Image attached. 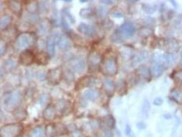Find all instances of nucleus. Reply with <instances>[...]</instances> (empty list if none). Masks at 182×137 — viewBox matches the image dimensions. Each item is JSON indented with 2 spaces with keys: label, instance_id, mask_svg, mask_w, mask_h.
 <instances>
[{
  "label": "nucleus",
  "instance_id": "obj_1",
  "mask_svg": "<svg viewBox=\"0 0 182 137\" xmlns=\"http://www.w3.org/2000/svg\"><path fill=\"white\" fill-rule=\"evenodd\" d=\"M100 70L105 75L113 76L116 75L118 71V64L116 56L112 54L105 56L103 58Z\"/></svg>",
  "mask_w": 182,
  "mask_h": 137
},
{
  "label": "nucleus",
  "instance_id": "obj_2",
  "mask_svg": "<svg viewBox=\"0 0 182 137\" xmlns=\"http://www.w3.org/2000/svg\"><path fill=\"white\" fill-rule=\"evenodd\" d=\"M37 42V36L34 32H24L21 33L16 38V47L19 49H27L34 46Z\"/></svg>",
  "mask_w": 182,
  "mask_h": 137
},
{
  "label": "nucleus",
  "instance_id": "obj_3",
  "mask_svg": "<svg viewBox=\"0 0 182 137\" xmlns=\"http://www.w3.org/2000/svg\"><path fill=\"white\" fill-rule=\"evenodd\" d=\"M22 101V93L20 91H13L9 92L4 97V105L6 109H13L14 110L16 108L18 107Z\"/></svg>",
  "mask_w": 182,
  "mask_h": 137
},
{
  "label": "nucleus",
  "instance_id": "obj_4",
  "mask_svg": "<svg viewBox=\"0 0 182 137\" xmlns=\"http://www.w3.org/2000/svg\"><path fill=\"white\" fill-rule=\"evenodd\" d=\"M23 126L19 123L4 125L0 129L1 137H18L23 130Z\"/></svg>",
  "mask_w": 182,
  "mask_h": 137
},
{
  "label": "nucleus",
  "instance_id": "obj_5",
  "mask_svg": "<svg viewBox=\"0 0 182 137\" xmlns=\"http://www.w3.org/2000/svg\"><path fill=\"white\" fill-rule=\"evenodd\" d=\"M103 58L100 53L93 51L87 56V66L89 72H95L100 68L101 64L102 63Z\"/></svg>",
  "mask_w": 182,
  "mask_h": 137
},
{
  "label": "nucleus",
  "instance_id": "obj_6",
  "mask_svg": "<svg viewBox=\"0 0 182 137\" xmlns=\"http://www.w3.org/2000/svg\"><path fill=\"white\" fill-rule=\"evenodd\" d=\"M98 83V80L96 77L92 76V75H86V76L82 77L77 82L76 85H75V90L79 91V90L87 88V87L96 86Z\"/></svg>",
  "mask_w": 182,
  "mask_h": 137
},
{
  "label": "nucleus",
  "instance_id": "obj_7",
  "mask_svg": "<svg viewBox=\"0 0 182 137\" xmlns=\"http://www.w3.org/2000/svg\"><path fill=\"white\" fill-rule=\"evenodd\" d=\"M63 77V72L62 68L61 67H56L49 71L47 73L46 80L51 84L56 85L60 83Z\"/></svg>",
  "mask_w": 182,
  "mask_h": 137
},
{
  "label": "nucleus",
  "instance_id": "obj_8",
  "mask_svg": "<svg viewBox=\"0 0 182 137\" xmlns=\"http://www.w3.org/2000/svg\"><path fill=\"white\" fill-rule=\"evenodd\" d=\"M69 66L72 71L77 74H82L86 68V62L81 57L74 58L70 60Z\"/></svg>",
  "mask_w": 182,
  "mask_h": 137
},
{
  "label": "nucleus",
  "instance_id": "obj_9",
  "mask_svg": "<svg viewBox=\"0 0 182 137\" xmlns=\"http://www.w3.org/2000/svg\"><path fill=\"white\" fill-rule=\"evenodd\" d=\"M136 32V29L134 25L131 23H125L119 27L118 32L121 37H124V39H128L134 36Z\"/></svg>",
  "mask_w": 182,
  "mask_h": 137
},
{
  "label": "nucleus",
  "instance_id": "obj_10",
  "mask_svg": "<svg viewBox=\"0 0 182 137\" xmlns=\"http://www.w3.org/2000/svg\"><path fill=\"white\" fill-rule=\"evenodd\" d=\"M19 63L24 66H29L35 61V54L29 49L23 51L19 55Z\"/></svg>",
  "mask_w": 182,
  "mask_h": 137
},
{
  "label": "nucleus",
  "instance_id": "obj_11",
  "mask_svg": "<svg viewBox=\"0 0 182 137\" xmlns=\"http://www.w3.org/2000/svg\"><path fill=\"white\" fill-rule=\"evenodd\" d=\"M59 39L56 35H51L48 37L46 42V48L47 53L50 57H53L55 53V43Z\"/></svg>",
  "mask_w": 182,
  "mask_h": 137
},
{
  "label": "nucleus",
  "instance_id": "obj_12",
  "mask_svg": "<svg viewBox=\"0 0 182 137\" xmlns=\"http://www.w3.org/2000/svg\"><path fill=\"white\" fill-rule=\"evenodd\" d=\"M42 117L46 121H52L55 119L56 117V109L55 106H54L52 103H49L46 107L44 108L42 113Z\"/></svg>",
  "mask_w": 182,
  "mask_h": 137
},
{
  "label": "nucleus",
  "instance_id": "obj_13",
  "mask_svg": "<svg viewBox=\"0 0 182 137\" xmlns=\"http://www.w3.org/2000/svg\"><path fill=\"white\" fill-rule=\"evenodd\" d=\"M58 48L62 51L69 50L72 47V42L71 38L68 36H61L57 41Z\"/></svg>",
  "mask_w": 182,
  "mask_h": 137
},
{
  "label": "nucleus",
  "instance_id": "obj_14",
  "mask_svg": "<svg viewBox=\"0 0 182 137\" xmlns=\"http://www.w3.org/2000/svg\"><path fill=\"white\" fill-rule=\"evenodd\" d=\"M77 30L81 34L85 35L87 36H92L96 34V30L94 25L86 24V23H81L77 27Z\"/></svg>",
  "mask_w": 182,
  "mask_h": 137
},
{
  "label": "nucleus",
  "instance_id": "obj_15",
  "mask_svg": "<svg viewBox=\"0 0 182 137\" xmlns=\"http://www.w3.org/2000/svg\"><path fill=\"white\" fill-rule=\"evenodd\" d=\"M51 28V23L47 19H43L38 23V32L41 36H44L50 31Z\"/></svg>",
  "mask_w": 182,
  "mask_h": 137
},
{
  "label": "nucleus",
  "instance_id": "obj_16",
  "mask_svg": "<svg viewBox=\"0 0 182 137\" xmlns=\"http://www.w3.org/2000/svg\"><path fill=\"white\" fill-rule=\"evenodd\" d=\"M103 89L105 90L106 95L112 96L115 91V84L112 80L108 78H105L102 81Z\"/></svg>",
  "mask_w": 182,
  "mask_h": 137
},
{
  "label": "nucleus",
  "instance_id": "obj_17",
  "mask_svg": "<svg viewBox=\"0 0 182 137\" xmlns=\"http://www.w3.org/2000/svg\"><path fill=\"white\" fill-rule=\"evenodd\" d=\"M13 115L16 121H23L27 119L28 115L27 110L25 108L18 106L13 110Z\"/></svg>",
  "mask_w": 182,
  "mask_h": 137
},
{
  "label": "nucleus",
  "instance_id": "obj_18",
  "mask_svg": "<svg viewBox=\"0 0 182 137\" xmlns=\"http://www.w3.org/2000/svg\"><path fill=\"white\" fill-rule=\"evenodd\" d=\"M50 56L47 52L44 51H39L36 54H35V61L34 62L38 65H46L48 64Z\"/></svg>",
  "mask_w": 182,
  "mask_h": 137
},
{
  "label": "nucleus",
  "instance_id": "obj_19",
  "mask_svg": "<svg viewBox=\"0 0 182 137\" xmlns=\"http://www.w3.org/2000/svg\"><path fill=\"white\" fill-rule=\"evenodd\" d=\"M104 125V126L106 127L107 130L114 129L115 127V119L111 115H106V117H103V119L101 120V126Z\"/></svg>",
  "mask_w": 182,
  "mask_h": 137
},
{
  "label": "nucleus",
  "instance_id": "obj_20",
  "mask_svg": "<svg viewBox=\"0 0 182 137\" xmlns=\"http://www.w3.org/2000/svg\"><path fill=\"white\" fill-rule=\"evenodd\" d=\"M8 6L10 10L16 15H19L22 13V3L19 1H8Z\"/></svg>",
  "mask_w": 182,
  "mask_h": 137
},
{
  "label": "nucleus",
  "instance_id": "obj_21",
  "mask_svg": "<svg viewBox=\"0 0 182 137\" xmlns=\"http://www.w3.org/2000/svg\"><path fill=\"white\" fill-rule=\"evenodd\" d=\"M12 21H13V16L8 14L2 15L0 19V29L1 31H4L8 29V28L10 26Z\"/></svg>",
  "mask_w": 182,
  "mask_h": 137
},
{
  "label": "nucleus",
  "instance_id": "obj_22",
  "mask_svg": "<svg viewBox=\"0 0 182 137\" xmlns=\"http://www.w3.org/2000/svg\"><path fill=\"white\" fill-rule=\"evenodd\" d=\"M148 56V54L145 51H141L138 54H136L135 56H134L132 59V66H135L138 63L143 62L146 60Z\"/></svg>",
  "mask_w": 182,
  "mask_h": 137
},
{
  "label": "nucleus",
  "instance_id": "obj_23",
  "mask_svg": "<svg viewBox=\"0 0 182 137\" xmlns=\"http://www.w3.org/2000/svg\"><path fill=\"white\" fill-rule=\"evenodd\" d=\"M165 70V67L162 64H154L151 68V73L155 77H160Z\"/></svg>",
  "mask_w": 182,
  "mask_h": 137
},
{
  "label": "nucleus",
  "instance_id": "obj_24",
  "mask_svg": "<svg viewBox=\"0 0 182 137\" xmlns=\"http://www.w3.org/2000/svg\"><path fill=\"white\" fill-rule=\"evenodd\" d=\"M137 73H138L139 75H141L144 79L147 80H150L151 79V74H152V73H151L150 68L146 65H142L139 66L138 69H137Z\"/></svg>",
  "mask_w": 182,
  "mask_h": 137
},
{
  "label": "nucleus",
  "instance_id": "obj_25",
  "mask_svg": "<svg viewBox=\"0 0 182 137\" xmlns=\"http://www.w3.org/2000/svg\"><path fill=\"white\" fill-rule=\"evenodd\" d=\"M29 137H46V130L41 126H36L29 132Z\"/></svg>",
  "mask_w": 182,
  "mask_h": 137
},
{
  "label": "nucleus",
  "instance_id": "obj_26",
  "mask_svg": "<svg viewBox=\"0 0 182 137\" xmlns=\"http://www.w3.org/2000/svg\"><path fill=\"white\" fill-rule=\"evenodd\" d=\"M83 95L87 100L95 101L100 96V92L96 89H88L84 92Z\"/></svg>",
  "mask_w": 182,
  "mask_h": 137
},
{
  "label": "nucleus",
  "instance_id": "obj_27",
  "mask_svg": "<svg viewBox=\"0 0 182 137\" xmlns=\"http://www.w3.org/2000/svg\"><path fill=\"white\" fill-rule=\"evenodd\" d=\"M167 46L170 51H174V52L177 51L179 49V45L178 42H177V40L174 39L168 40L167 41Z\"/></svg>",
  "mask_w": 182,
  "mask_h": 137
},
{
  "label": "nucleus",
  "instance_id": "obj_28",
  "mask_svg": "<svg viewBox=\"0 0 182 137\" xmlns=\"http://www.w3.org/2000/svg\"><path fill=\"white\" fill-rule=\"evenodd\" d=\"M164 60L168 65H172L175 63L177 60V56L175 54L172 52L167 53L164 55Z\"/></svg>",
  "mask_w": 182,
  "mask_h": 137
},
{
  "label": "nucleus",
  "instance_id": "obj_29",
  "mask_svg": "<svg viewBox=\"0 0 182 137\" xmlns=\"http://www.w3.org/2000/svg\"><path fill=\"white\" fill-rule=\"evenodd\" d=\"M142 10H143L145 13L149 14V15H152L157 10L156 6L153 4H143L141 6Z\"/></svg>",
  "mask_w": 182,
  "mask_h": 137
},
{
  "label": "nucleus",
  "instance_id": "obj_30",
  "mask_svg": "<svg viewBox=\"0 0 182 137\" xmlns=\"http://www.w3.org/2000/svg\"><path fill=\"white\" fill-rule=\"evenodd\" d=\"M94 15V11L90 8H82L79 12V15L83 19H90Z\"/></svg>",
  "mask_w": 182,
  "mask_h": 137
},
{
  "label": "nucleus",
  "instance_id": "obj_31",
  "mask_svg": "<svg viewBox=\"0 0 182 137\" xmlns=\"http://www.w3.org/2000/svg\"><path fill=\"white\" fill-rule=\"evenodd\" d=\"M45 130H46V136H48L49 137H55L56 135H57V134L55 124H51L47 125L46 126Z\"/></svg>",
  "mask_w": 182,
  "mask_h": 137
},
{
  "label": "nucleus",
  "instance_id": "obj_32",
  "mask_svg": "<svg viewBox=\"0 0 182 137\" xmlns=\"http://www.w3.org/2000/svg\"><path fill=\"white\" fill-rule=\"evenodd\" d=\"M27 10L29 13L35 14L37 12H38V2L30 1V3L27 4Z\"/></svg>",
  "mask_w": 182,
  "mask_h": 137
},
{
  "label": "nucleus",
  "instance_id": "obj_33",
  "mask_svg": "<svg viewBox=\"0 0 182 137\" xmlns=\"http://www.w3.org/2000/svg\"><path fill=\"white\" fill-rule=\"evenodd\" d=\"M49 10V5L48 1H41L38 3V12L41 13H47Z\"/></svg>",
  "mask_w": 182,
  "mask_h": 137
},
{
  "label": "nucleus",
  "instance_id": "obj_34",
  "mask_svg": "<svg viewBox=\"0 0 182 137\" xmlns=\"http://www.w3.org/2000/svg\"><path fill=\"white\" fill-rule=\"evenodd\" d=\"M108 10L107 8L103 6H98L96 8V14L100 18H105L108 15Z\"/></svg>",
  "mask_w": 182,
  "mask_h": 137
},
{
  "label": "nucleus",
  "instance_id": "obj_35",
  "mask_svg": "<svg viewBox=\"0 0 182 137\" xmlns=\"http://www.w3.org/2000/svg\"><path fill=\"white\" fill-rule=\"evenodd\" d=\"M153 33V30L152 29H150V28H141L140 30H139V34L141 36L147 37V36H151V35H152Z\"/></svg>",
  "mask_w": 182,
  "mask_h": 137
},
{
  "label": "nucleus",
  "instance_id": "obj_36",
  "mask_svg": "<svg viewBox=\"0 0 182 137\" xmlns=\"http://www.w3.org/2000/svg\"><path fill=\"white\" fill-rule=\"evenodd\" d=\"M55 126L56 128L57 134V135H63V134H66V133L68 131V130L66 129V126H63V124H55Z\"/></svg>",
  "mask_w": 182,
  "mask_h": 137
},
{
  "label": "nucleus",
  "instance_id": "obj_37",
  "mask_svg": "<svg viewBox=\"0 0 182 137\" xmlns=\"http://www.w3.org/2000/svg\"><path fill=\"white\" fill-rule=\"evenodd\" d=\"M142 111H143V114L146 118H147L150 112V104L148 100H145L144 101L143 108H142Z\"/></svg>",
  "mask_w": 182,
  "mask_h": 137
},
{
  "label": "nucleus",
  "instance_id": "obj_38",
  "mask_svg": "<svg viewBox=\"0 0 182 137\" xmlns=\"http://www.w3.org/2000/svg\"><path fill=\"white\" fill-rule=\"evenodd\" d=\"M117 88L118 89L119 94H124L126 93V91L127 90V86H126V82H124V80L122 81H119L117 83Z\"/></svg>",
  "mask_w": 182,
  "mask_h": 137
},
{
  "label": "nucleus",
  "instance_id": "obj_39",
  "mask_svg": "<svg viewBox=\"0 0 182 137\" xmlns=\"http://www.w3.org/2000/svg\"><path fill=\"white\" fill-rule=\"evenodd\" d=\"M49 100H50V95L48 94H42L39 98V103L42 106H48Z\"/></svg>",
  "mask_w": 182,
  "mask_h": 137
},
{
  "label": "nucleus",
  "instance_id": "obj_40",
  "mask_svg": "<svg viewBox=\"0 0 182 137\" xmlns=\"http://www.w3.org/2000/svg\"><path fill=\"white\" fill-rule=\"evenodd\" d=\"M90 126L92 130L95 131L100 128L101 127V120L100 119H93L90 122Z\"/></svg>",
  "mask_w": 182,
  "mask_h": 137
},
{
  "label": "nucleus",
  "instance_id": "obj_41",
  "mask_svg": "<svg viewBox=\"0 0 182 137\" xmlns=\"http://www.w3.org/2000/svg\"><path fill=\"white\" fill-rule=\"evenodd\" d=\"M171 95L174 100L177 101V102H179V101H181V100H182V93L181 92H179L178 90H172L171 92Z\"/></svg>",
  "mask_w": 182,
  "mask_h": 137
},
{
  "label": "nucleus",
  "instance_id": "obj_42",
  "mask_svg": "<svg viewBox=\"0 0 182 137\" xmlns=\"http://www.w3.org/2000/svg\"><path fill=\"white\" fill-rule=\"evenodd\" d=\"M173 79L177 83L182 84V69L177 71L173 74Z\"/></svg>",
  "mask_w": 182,
  "mask_h": 137
},
{
  "label": "nucleus",
  "instance_id": "obj_43",
  "mask_svg": "<svg viewBox=\"0 0 182 137\" xmlns=\"http://www.w3.org/2000/svg\"><path fill=\"white\" fill-rule=\"evenodd\" d=\"M15 61L13 60V59H8L4 64V66H5V68H6L7 69H12V68L15 67Z\"/></svg>",
  "mask_w": 182,
  "mask_h": 137
},
{
  "label": "nucleus",
  "instance_id": "obj_44",
  "mask_svg": "<svg viewBox=\"0 0 182 137\" xmlns=\"http://www.w3.org/2000/svg\"><path fill=\"white\" fill-rule=\"evenodd\" d=\"M27 19L29 22L31 23H35L37 22L38 21L39 18L36 14H32V13H29V15L27 16Z\"/></svg>",
  "mask_w": 182,
  "mask_h": 137
},
{
  "label": "nucleus",
  "instance_id": "obj_45",
  "mask_svg": "<svg viewBox=\"0 0 182 137\" xmlns=\"http://www.w3.org/2000/svg\"><path fill=\"white\" fill-rule=\"evenodd\" d=\"M36 77L37 79H38L41 81H43V80H45L47 78V74H46L44 71H38L36 73Z\"/></svg>",
  "mask_w": 182,
  "mask_h": 137
},
{
  "label": "nucleus",
  "instance_id": "obj_46",
  "mask_svg": "<svg viewBox=\"0 0 182 137\" xmlns=\"http://www.w3.org/2000/svg\"><path fill=\"white\" fill-rule=\"evenodd\" d=\"M61 26H62L66 30H69V25H68V23L67 22V20H66V16L64 15H63L61 16Z\"/></svg>",
  "mask_w": 182,
  "mask_h": 137
},
{
  "label": "nucleus",
  "instance_id": "obj_47",
  "mask_svg": "<svg viewBox=\"0 0 182 137\" xmlns=\"http://www.w3.org/2000/svg\"><path fill=\"white\" fill-rule=\"evenodd\" d=\"M63 11H64V15H65V16H67V17L69 19L70 21V22L74 23V21H75L74 18V16H73L72 15H71L70 10H68V9L66 8V9H64V10H63Z\"/></svg>",
  "mask_w": 182,
  "mask_h": 137
},
{
  "label": "nucleus",
  "instance_id": "obj_48",
  "mask_svg": "<svg viewBox=\"0 0 182 137\" xmlns=\"http://www.w3.org/2000/svg\"><path fill=\"white\" fill-rule=\"evenodd\" d=\"M6 42H4V41H1V44H0V55L1 56L6 53Z\"/></svg>",
  "mask_w": 182,
  "mask_h": 137
},
{
  "label": "nucleus",
  "instance_id": "obj_49",
  "mask_svg": "<svg viewBox=\"0 0 182 137\" xmlns=\"http://www.w3.org/2000/svg\"><path fill=\"white\" fill-rule=\"evenodd\" d=\"M111 15L113 17H115V18H122L123 16H124V15H123V13H122V12L118 11V10L113 12V13H112Z\"/></svg>",
  "mask_w": 182,
  "mask_h": 137
},
{
  "label": "nucleus",
  "instance_id": "obj_50",
  "mask_svg": "<svg viewBox=\"0 0 182 137\" xmlns=\"http://www.w3.org/2000/svg\"><path fill=\"white\" fill-rule=\"evenodd\" d=\"M136 127H138V129L140 130H143L147 127V125H146L144 122H138L136 124Z\"/></svg>",
  "mask_w": 182,
  "mask_h": 137
},
{
  "label": "nucleus",
  "instance_id": "obj_51",
  "mask_svg": "<svg viewBox=\"0 0 182 137\" xmlns=\"http://www.w3.org/2000/svg\"><path fill=\"white\" fill-rule=\"evenodd\" d=\"M162 103H163V100H162V99L160 98H155V100H153V105L157 106H161L162 104Z\"/></svg>",
  "mask_w": 182,
  "mask_h": 137
},
{
  "label": "nucleus",
  "instance_id": "obj_52",
  "mask_svg": "<svg viewBox=\"0 0 182 137\" xmlns=\"http://www.w3.org/2000/svg\"><path fill=\"white\" fill-rule=\"evenodd\" d=\"M125 132H126V134L128 137H131L132 136V130L131 127L130 126V125L127 124L126 126V128H125Z\"/></svg>",
  "mask_w": 182,
  "mask_h": 137
},
{
  "label": "nucleus",
  "instance_id": "obj_53",
  "mask_svg": "<svg viewBox=\"0 0 182 137\" xmlns=\"http://www.w3.org/2000/svg\"><path fill=\"white\" fill-rule=\"evenodd\" d=\"M102 136L103 137H113V134L110 132V130H107L103 132Z\"/></svg>",
  "mask_w": 182,
  "mask_h": 137
},
{
  "label": "nucleus",
  "instance_id": "obj_54",
  "mask_svg": "<svg viewBox=\"0 0 182 137\" xmlns=\"http://www.w3.org/2000/svg\"><path fill=\"white\" fill-rule=\"evenodd\" d=\"M100 2L104 4H107V5H111L113 4V1H108V0H103V1H100Z\"/></svg>",
  "mask_w": 182,
  "mask_h": 137
},
{
  "label": "nucleus",
  "instance_id": "obj_55",
  "mask_svg": "<svg viewBox=\"0 0 182 137\" xmlns=\"http://www.w3.org/2000/svg\"><path fill=\"white\" fill-rule=\"evenodd\" d=\"M164 117L166 119H171L172 117L170 114H165V115H164Z\"/></svg>",
  "mask_w": 182,
  "mask_h": 137
},
{
  "label": "nucleus",
  "instance_id": "obj_56",
  "mask_svg": "<svg viewBox=\"0 0 182 137\" xmlns=\"http://www.w3.org/2000/svg\"><path fill=\"white\" fill-rule=\"evenodd\" d=\"M171 2L172 3V5L174 6V7H177V4H175V1H171Z\"/></svg>",
  "mask_w": 182,
  "mask_h": 137
},
{
  "label": "nucleus",
  "instance_id": "obj_57",
  "mask_svg": "<svg viewBox=\"0 0 182 137\" xmlns=\"http://www.w3.org/2000/svg\"><path fill=\"white\" fill-rule=\"evenodd\" d=\"M180 64L181 65H182V51L180 54Z\"/></svg>",
  "mask_w": 182,
  "mask_h": 137
},
{
  "label": "nucleus",
  "instance_id": "obj_58",
  "mask_svg": "<svg viewBox=\"0 0 182 137\" xmlns=\"http://www.w3.org/2000/svg\"><path fill=\"white\" fill-rule=\"evenodd\" d=\"M79 1L81 2V3H85V2H87V0H80Z\"/></svg>",
  "mask_w": 182,
  "mask_h": 137
},
{
  "label": "nucleus",
  "instance_id": "obj_59",
  "mask_svg": "<svg viewBox=\"0 0 182 137\" xmlns=\"http://www.w3.org/2000/svg\"><path fill=\"white\" fill-rule=\"evenodd\" d=\"M64 2H66V3H70V2H72V1H68V0H64V1H63Z\"/></svg>",
  "mask_w": 182,
  "mask_h": 137
},
{
  "label": "nucleus",
  "instance_id": "obj_60",
  "mask_svg": "<svg viewBox=\"0 0 182 137\" xmlns=\"http://www.w3.org/2000/svg\"><path fill=\"white\" fill-rule=\"evenodd\" d=\"M24 137H29V136H24Z\"/></svg>",
  "mask_w": 182,
  "mask_h": 137
}]
</instances>
